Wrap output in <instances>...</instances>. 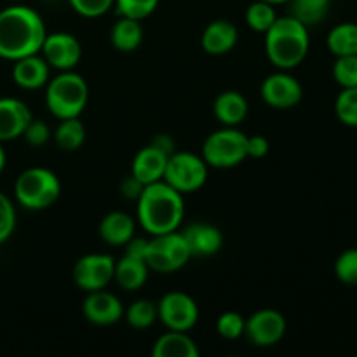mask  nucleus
Listing matches in <instances>:
<instances>
[{
	"instance_id": "obj_5",
	"label": "nucleus",
	"mask_w": 357,
	"mask_h": 357,
	"mask_svg": "<svg viewBox=\"0 0 357 357\" xmlns=\"http://www.w3.org/2000/svg\"><path fill=\"white\" fill-rule=\"evenodd\" d=\"M61 194V181L47 167H28L14 183L16 202L30 211H42L54 204Z\"/></svg>"
},
{
	"instance_id": "obj_16",
	"label": "nucleus",
	"mask_w": 357,
	"mask_h": 357,
	"mask_svg": "<svg viewBox=\"0 0 357 357\" xmlns=\"http://www.w3.org/2000/svg\"><path fill=\"white\" fill-rule=\"evenodd\" d=\"M13 63V80L21 89H40L51 79V66L47 65L40 52L24 56V58L16 59Z\"/></svg>"
},
{
	"instance_id": "obj_33",
	"label": "nucleus",
	"mask_w": 357,
	"mask_h": 357,
	"mask_svg": "<svg viewBox=\"0 0 357 357\" xmlns=\"http://www.w3.org/2000/svg\"><path fill=\"white\" fill-rule=\"evenodd\" d=\"M333 79L342 89L357 87V54L338 56L333 63Z\"/></svg>"
},
{
	"instance_id": "obj_39",
	"label": "nucleus",
	"mask_w": 357,
	"mask_h": 357,
	"mask_svg": "<svg viewBox=\"0 0 357 357\" xmlns=\"http://www.w3.org/2000/svg\"><path fill=\"white\" fill-rule=\"evenodd\" d=\"M246 149L248 157H251V159H264L268 153V150H271V143H268V139L265 136L253 135L248 136Z\"/></svg>"
},
{
	"instance_id": "obj_31",
	"label": "nucleus",
	"mask_w": 357,
	"mask_h": 357,
	"mask_svg": "<svg viewBox=\"0 0 357 357\" xmlns=\"http://www.w3.org/2000/svg\"><path fill=\"white\" fill-rule=\"evenodd\" d=\"M160 0H115L114 9L119 16L143 21L155 13Z\"/></svg>"
},
{
	"instance_id": "obj_35",
	"label": "nucleus",
	"mask_w": 357,
	"mask_h": 357,
	"mask_svg": "<svg viewBox=\"0 0 357 357\" xmlns=\"http://www.w3.org/2000/svg\"><path fill=\"white\" fill-rule=\"evenodd\" d=\"M70 7L82 17H101L114 9L115 0H68Z\"/></svg>"
},
{
	"instance_id": "obj_10",
	"label": "nucleus",
	"mask_w": 357,
	"mask_h": 357,
	"mask_svg": "<svg viewBox=\"0 0 357 357\" xmlns=\"http://www.w3.org/2000/svg\"><path fill=\"white\" fill-rule=\"evenodd\" d=\"M115 260L107 253H89L75 261L72 271L73 282L82 291L105 289L114 281Z\"/></svg>"
},
{
	"instance_id": "obj_32",
	"label": "nucleus",
	"mask_w": 357,
	"mask_h": 357,
	"mask_svg": "<svg viewBox=\"0 0 357 357\" xmlns=\"http://www.w3.org/2000/svg\"><path fill=\"white\" fill-rule=\"evenodd\" d=\"M244 326H246V317L234 310H227L216 319V333L225 340H237L244 337Z\"/></svg>"
},
{
	"instance_id": "obj_7",
	"label": "nucleus",
	"mask_w": 357,
	"mask_h": 357,
	"mask_svg": "<svg viewBox=\"0 0 357 357\" xmlns=\"http://www.w3.org/2000/svg\"><path fill=\"white\" fill-rule=\"evenodd\" d=\"M190 260L192 253L181 232L174 230L160 236H150L145 261L152 272L173 274L183 268Z\"/></svg>"
},
{
	"instance_id": "obj_22",
	"label": "nucleus",
	"mask_w": 357,
	"mask_h": 357,
	"mask_svg": "<svg viewBox=\"0 0 357 357\" xmlns=\"http://www.w3.org/2000/svg\"><path fill=\"white\" fill-rule=\"evenodd\" d=\"M150 268L143 258L131 257L124 253L117 261H115L114 281L126 291H136L143 288L149 279Z\"/></svg>"
},
{
	"instance_id": "obj_9",
	"label": "nucleus",
	"mask_w": 357,
	"mask_h": 357,
	"mask_svg": "<svg viewBox=\"0 0 357 357\" xmlns=\"http://www.w3.org/2000/svg\"><path fill=\"white\" fill-rule=\"evenodd\" d=\"M157 316L166 330L190 331L199 321V305L188 293L169 291L157 302Z\"/></svg>"
},
{
	"instance_id": "obj_17",
	"label": "nucleus",
	"mask_w": 357,
	"mask_h": 357,
	"mask_svg": "<svg viewBox=\"0 0 357 357\" xmlns=\"http://www.w3.org/2000/svg\"><path fill=\"white\" fill-rule=\"evenodd\" d=\"M239 42V30L229 20H215L201 35V47L209 56H223L234 51Z\"/></svg>"
},
{
	"instance_id": "obj_43",
	"label": "nucleus",
	"mask_w": 357,
	"mask_h": 357,
	"mask_svg": "<svg viewBox=\"0 0 357 357\" xmlns=\"http://www.w3.org/2000/svg\"><path fill=\"white\" fill-rule=\"evenodd\" d=\"M264 2H267V3H272V6H282V3H288L289 0H264Z\"/></svg>"
},
{
	"instance_id": "obj_13",
	"label": "nucleus",
	"mask_w": 357,
	"mask_h": 357,
	"mask_svg": "<svg viewBox=\"0 0 357 357\" xmlns=\"http://www.w3.org/2000/svg\"><path fill=\"white\" fill-rule=\"evenodd\" d=\"M40 54L44 56L47 65L58 72L75 70L82 58V44L75 35L66 33V31H54V33L45 35Z\"/></svg>"
},
{
	"instance_id": "obj_34",
	"label": "nucleus",
	"mask_w": 357,
	"mask_h": 357,
	"mask_svg": "<svg viewBox=\"0 0 357 357\" xmlns=\"http://www.w3.org/2000/svg\"><path fill=\"white\" fill-rule=\"evenodd\" d=\"M335 275L340 282L357 286V248L344 251L335 261Z\"/></svg>"
},
{
	"instance_id": "obj_42",
	"label": "nucleus",
	"mask_w": 357,
	"mask_h": 357,
	"mask_svg": "<svg viewBox=\"0 0 357 357\" xmlns=\"http://www.w3.org/2000/svg\"><path fill=\"white\" fill-rule=\"evenodd\" d=\"M6 162H7V155H6V150H3L2 143H0V174H2V171L6 169Z\"/></svg>"
},
{
	"instance_id": "obj_26",
	"label": "nucleus",
	"mask_w": 357,
	"mask_h": 357,
	"mask_svg": "<svg viewBox=\"0 0 357 357\" xmlns=\"http://www.w3.org/2000/svg\"><path fill=\"white\" fill-rule=\"evenodd\" d=\"M326 45L335 58L357 54V23H340L328 33Z\"/></svg>"
},
{
	"instance_id": "obj_38",
	"label": "nucleus",
	"mask_w": 357,
	"mask_h": 357,
	"mask_svg": "<svg viewBox=\"0 0 357 357\" xmlns=\"http://www.w3.org/2000/svg\"><path fill=\"white\" fill-rule=\"evenodd\" d=\"M145 187L146 185L143 183V181H139L135 174L129 173L128 176L121 181L119 190H121L122 197L128 199V201H138L139 195H142L143 190H145Z\"/></svg>"
},
{
	"instance_id": "obj_27",
	"label": "nucleus",
	"mask_w": 357,
	"mask_h": 357,
	"mask_svg": "<svg viewBox=\"0 0 357 357\" xmlns=\"http://www.w3.org/2000/svg\"><path fill=\"white\" fill-rule=\"evenodd\" d=\"M291 14L295 20L305 24L307 28L319 24L328 16L331 7V0H289Z\"/></svg>"
},
{
	"instance_id": "obj_37",
	"label": "nucleus",
	"mask_w": 357,
	"mask_h": 357,
	"mask_svg": "<svg viewBox=\"0 0 357 357\" xmlns=\"http://www.w3.org/2000/svg\"><path fill=\"white\" fill-rule=\"evenodd\" d=\"M21 138H24V142H26L30 146L38 149V146H44L45 143H49V139L52 138V132L47 122L31 119V121L28 122L26 129H24Z\"/></svg>"
},
{
	"instance_id": "obj_15",
	"label": "nucleus",
	"mask_w": 357,
	"mask_h": 357,
	"mask_svg": "<svg viewBox=\"0 0 357 357\" xmlns=\"http://www.w3.org/2000/svg\"><path fill=\"white\" fill-rule=\"evenodd\" d=\"M33 119L30 107L17 98H0V143L23 136L28 122Z\"/></svg>"
},
{
	"instance_id": "obj_23",
	"label": "nucleus",
	"mask_w": 357,
	"mask_h": 357,
	"mask_svg": "<svg viewBox=\"0 0 357 357\" xmlns=\"http://www.w3.org/2000/svg\"><path fill=\"white\" fill-rule=\"evenodd\" d=\"M153 357H199L197 344L188 331L167 330L155 340L152 349Z\"/></svg>"
},
{
	"instance_id": "obj_4",
	"label": "nucleus",
	"mask_w": 357,
	"mask_h": 357,
	"mask_svg": "<svg viewBox=\"0 0 357 357\" xmlns=\"http://www.w3.org/2000/svg\"><path fill=\"white\" fill-rule=\"evenodd\" d=\"M89 101V86L80 73L73 70L59 72L45 84V107L58 121L80 117Z\"/></svg>"
},
{
	"instance_id": "obj_14",
	"label": "nucleus",
	"mask_w": 357,
	"mask_h": 357,
	"mask_svg": "<svg viewBox=\"0 0 357 357\" xmlns=\"http://www.w3.org/2000/svg\"><path fill=\"white\" fill-rule=\"evenodd\" d=\"M84 317L96 326H112L124 317V305L114 293L105 289L87 293L82 303Z\"/></svg>"
},
{
	"instance_id": "obj_18",
	"label": "nucleus",
	"mask_w": 357,
	"mask_h": 357,
	"mask_svg": "<svg viewBox=\"0 0 357 357\" xmlns=\"http://www.w3.org/2000/svg\"><path fill=\"white\" fill-rule=\"evenodd\" d=\"M181 236L187 241L192 257H213L223 246L222 230L211 223H192L181 232Z\"/></svg>"
},
{
	"instance_id": "obj_1",
	"label": "nucleus",
	"mask_w": 357,
	"mask_h": 357,
	"mask_svg": "<svg viewBox=\"0 0 357 357\" xmlns=\"http://www.w3.org/2000/svg\"><path fill=\"white\" fill-rule=\"evenodd\" d=\"M47 35L44 20L30 6H9L0 10V58L16 61L40 52Z\"/></svg>"
},
{
	"instance_id": "obj_12",
	"label": "nucleus",
	"mask_w": 357,
	"mask_h": 357,
	"mask_svg": "<svg viewBox=\"0 0 357 357\" xmlns=\"http://www.w3.org/2000/svg\"><path fill=\"white\" fill-rule=\"evenodd\" d=\"M284 316L275 309H260L246 319L244 337L251 345L260 349H268L278 345L286 335Z\"/></svg>"
},
{
	"instance_id": "obj_29",
	"label": "nucleus",
	"mask_w": 357,
	"mask_h": 357,
	"mask_svg": "<svg viewBox=\"0 0 357 357\" xmlns=\"http://www.w3.org/2000/svg\"><path fill=\"white\" fill-rule=\"evenodd\" d=\"M244 20H246L248 26L253 31H257V33H267L268 28L278 20L275 6L264 2V0H255L253 3L248 6Z\"/></svg>"
},
{
	"instance_id": "obj_41",
	"label": "nucleus",
	"mask_w": 357,
	"mask_h": 357,
	"mask_svg": "<svg viewBox=\"0 0 357 357\" xmlns=\"http://www.w3.org/2000/svg\"><path fill=\"white\" fill-rule=\"evenodd\" d=\"M152 143L155 149H159L160 152L167 153V155H171L173 152H176V149H174V139L171 138L169 135H164V132H160V135L153 136L152 138Z\"/></svg>"
},
{
	"instance_id": "obj_36",
	"label": "nucleus",
	"mask_w": 357,
	"mask_h": 357,
	"mask_svg": "<svg viewBox=\"0 0 357 357\" xmlns=\"http://www.w3.org/2000/svg\"><path fill=\"white\" fill-rule=\"evenodd\" d=\"M16 229V208L6 194L0 192V244L6 243Z\"/></svg>"
},
{
	"instance_id": "obj_30",
	"label": "nucleus",
	"mask_w": 357,
	"mask_h": 357,
	"mask_svg": "<svg viewBox=\"0 0 357 357\" xmlns=\"http://www.w3.org/2000/svg\"><path fill=\"white\" fill-rule=\"evenodd\" d=\"M335 114L342 124L357 128V87H345L335 101Z\"/></svg>"
},
{
	"instance_id": "obj_25",
	"label": "nucleus",
	"mask_w": 357,
	"mask_h": 357,
	"mask_svg": "<svg viewBox=\"0 0 357 357\" xmlns=\"http://www.w3.org/2000/svg\"><path fill=\"white\" fill-rule=\"evenodd\" d=\"M56 146L63 152H75L86 142V128L79 117L61 119L52 132Z\"/></svg>"
},
{
	"instance_id": "obj_19",
	"label": "nucleus",
	"mask_w": 357,
	"mask_h": 357,
	"mask_svg": "<svg viewBox=\"0 0 357 357\" xmlns=\"http://www.w3.org/2000/svg\"><path fill=\"white\" fill-rule=\"evenodd\" d=\"M167 159H169L167 153L160 152L152 143H149V145L136 152L135 159L131 162V174H135L145 185L155 183V181H160L164 178Z\"/></svg>"
},
{
	"instance_id": "obj_24",
	"label": "nucleus",
	"mask_w": 357,
	"mask_h": 357,
	"mask_svg": "<svg viewBox=\"0 0 357 357\" xmlns=\"http://www.w3.org/2000/svg\"><path fill=\"white\" fill-rule=\"evenodd\" d=\"M143 37L145 33H143L142 21L132 17L119 16L110 30V42L119 52H135L142 45Z\"/></svg>"
},
{
	"instance_id": "obj_2",
	"label": "nucleus",
	"mask_w": 357,
	"mask_h": 357,
	"mask_svg": "<svg viewBox=\"0 0 357 357\" xmlns=\"http://www.w3.org/2000/svg\"><path fill=\"white\" fill-rule=\"evenodd\" d=\"M185 216L183 195L164 180L146 185L136 201V220L149 236L174 232Z\"/></svg>"
},
{
	"instance_id": "obj_28",
	"label": "nucleus",
	"mask_w": 357,
	"mask_h": 357,
	"mask_svg": "<svg viewBox=\"0 0 357 357\" xmlns=\"http://www.w3.org/2000/svg\"><path fill=\"white\" fill-rule=\"evenodd\" d=\"M124 317L129 326L135 328V330H146V328L153 326L155 321H159L157 303L146 298L136 300L128 307V310H124Z\"/></svg>"
},
{
	"instance_id": "obj_3",
	"label": "nucleus",
	"mask_w": 357,
	"mask_h": 357,
	"mask_svg": "<svg viewBox=\"0 0 357 357\" xmlns=\"http://www.w3.org/2000/svg\"><path fill=\"white\" fill-rule=\"evenodd\" d=\"M309 49V28L293 16H278L265 33V52L278 70H293L302 65Z\"/></svg>"
},
{
	"instance_id": "obj_6",
	"label": "nucleus",
	"mask_w": 357,
	"mask_h": 357,
	"mask_svg": "<svg viewBox=\"0 0 357 357\" xmlns=\"http://www.w3.org/2000/svg\"><path fill=\"white\" fill-rule=\"evenodd\" d=\"M246 142L248 136L243 131L223 126L222 129H216L204 139L201 157L209 167L230 169L248 159Z\"/></svg>"
},
{
	"instance_id": "obj_21",
	"label": "nucleus",
	"mask_w": 357,
	"mask_h": 357,
	"mask_svg": "<svg viewBox=\"0 0 357 357\" xmlns=\"http://www.w3.org/2000/svg\"><path fill=\"white\" fill-rule=\"evenodd\" d=\"M101 241L108 246L122 248L135 237L136 222L131 215L124 211H112L105 215L100 222Z\"/></svg>"
},
{
	"instance_id": "obj_11",
	"label": "nucleus",
	"mask_w": 357,
	"mask_h": 357,
	"mask_svg": "<svg viewBox=\"0 0 357 357\" xmlns=\"http://www.w3.org/2000/svg\"><path fill=\"white\" fill-rule=\"evenodd\" d=\"M260 96L271 108L289 110L303 100V87L289 70H278L264 79L260 86Z\"/></svg>"
},
{
	"instance_id": "obj_8",
	"label": "nucleus",
	"mask_w": 357,
	"mask_h": 357,
	"mask_svg": "<svg viewBox=\"0 0 357 357\" xmlns=\"http://www.w3.org/2000/svg\"><path fill=\"white\" fill-rule=\"evenodd\" d=\"M208 167L201 155L176 150L167 159L162 180L181 195L194 194L208 181Z\"/></svg>"
},
{
	"instance_id": "obj_20",
	"label": "nucleus",
	"mask_w": 357,
	"mask_h": 357,
	"mask_svg": "<svg viewBox=\"0 0 357 357\" xmlns=\"http://www.w3.org/2000/svg\"><path fill=\"white\" fill-rule=\"evenodd\" d=\"M213 114L222 126L237 128L246 121L250 114V103L239 91H223L213 103Z\"/></svg>"
},
{
	"instance_id": "obj_40",
	"label": "nucleus",
	"mask_w": 357,
	"mask_h": 357,
	"mask_svg": "<svg viewBox=\"0 0 357 357\" xmlns=\"http://www.w3.org/2000/svg\"><path fill=\"white\" fill-rule=\"evenodd\" d=\"M146 246H149V239H145V237H136L135 236L124 246L126 248L124 253L131 255V257H136V258H143V260H145Z\"/></svg>"
}]
</instances>
